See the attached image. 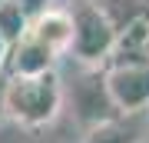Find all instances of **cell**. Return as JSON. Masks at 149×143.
Here are the masks:
<instances>
[{"instance_id": "5", "label": "cell", "mask_w": 149, "mask_h": 143, "mask_svg": "<svg viewBox=\"0 0 149 143\" xmlns=\"http://www.w3.org/2000/svg\"><path fill=\"white\" fill-rule=\"evenodd\" d=\"M56 53L47 50L43 43L27 33L17 47L10 50V60H7V67H10V77H37V73H50V70H56Z\"/></svg>"}, {"instance_id": "8", "label": "cell", "mask_w": 149, "mask_h": 143, "mask_svg": "<svg viewBox=\"0 0 149 143\" xmlns=\"http://www.w3.org/2000/svg\"><path fill=\"white\" fill-rule=\"evenodd\" d=\"M30 23H33V20H30V17L23 13L17 4H10V0H7V4L0 7V37L7 40V47H10V50L30 33Z\"/></svg>"}, {"instance_id": "6", "label": "cell", "mask_w": 149, "mask_h": 143, "mask_svg": "<svg viewBox=\"0 0 149 143\" xmlns=\"http://www.w3.org/2000/svg\"><path fill=\"white\" fill-rule=\"evenodd\" d=\"M30 33L47 50H53L56 57L70 53V47H73V20H70V10H60V7L47 10L43 17H37L30 23Z\"/></svg>"}, {"instance_id": "12", "label": "cell", "mask_w": 149, "mask_h": 143, "mask_svg": "<svg viewBox=\"0 0 149 143\" xmlns=\"http://www.w3.org/2000/svg\"><path fill=\"white\" fill-rule=\"evenodd\" d=\"M3 4H7V0H0V7H3Z\"/></svg>"}, {"instance_id": "10", "label": "cell", "mask_w": 149, "mask_h": 143, "mask_svg": "<svg viewBox=\"0 0 149 143\" xmlns=\"http://www.w3.org/2000/svg\"><path fill=\"white\" fill-rule=\"evenodd\" d=\"M7 60H10V47H7V40L0 37V70L7 67Z\"/></svg>"}, {"instance_id": "11", "label": "cell", "mask_w": 149, "mask_h": 143, "mask_svg": "<svg viewBox=\"0 0 149 143\" xmlns=\"http://www.w3.org/2000/svg\"><path fill=\"white\" fill-rule=\"evenodd\" d=\"M7 113H3V87H0V120H3Z\"/></svg>"}, {"instance_id": "3", "label": "cell", "mask_w": 149, "mask_h": 143, "mask_svg": "<svg viewBox=\"0 0 149 143\" xmlns=\"http://www.w3.org/2000/svg\"><path fill=\"white\" fill-rule=\"evenodd\" d=\"M106 70V90L123 117L149 110V57H116Z\"/></svg>"}, {"instance_id": "9", "label": "cell", "mask_w": 149, "mask_h": 143, "mask_svg": "<svg viewBox=\"0 0 149 143\" xmlns=\"http://www.w3.org/2000/svg\"><path fill=\"white\" fill-rule=\"evenodd\" d=\"M10 4H17V7H20L23 13L30 17V20H37V17H43L47 10H53V7H50L53 0H10Z\"/></svg>"}, {"instance_id": "7", "label": "cell", "mask_w": 149, "mask_h": 143, "mask_svg": "<svg viewBox=\"0 0 149 143\" xmlns=\"http://www.w3.org/2000/svg\"><path fill=\"white\" fill-rule=\"evenodd\" d=\"M83 143H143L139 117H113L100 127H90Z\"/></svg>"}, {"instance_id": "2", "label": "cell", "mask_w": 149, "mask_h": 143, "mask_svg": "<svg viewBox=\"0 0 149 143\" xmlns=\"http://www.w3.org/2000/svg\"><path fill=\"white\" fill-rule=\"evenodd\" d=\"M70 20H73V53L83 67H103L109 57H116L119 30L113 13L96 0H73L70 7Z\"/></svg>"}, {"instance_id": "4", "label": "cell", "mask_w": 149, "mask_h": 143, "mask_svg": "<svg viewBox=\"0 0 149 143\" xmlns=\"http://www.w3.org/2000/svg\"><path fill=\"white\" fill-rule=\"evenodd\" d=\"M73 110L86 127H100L123 113L113 106V97L106 90V70L103 67H83L80 80L73 83Z\"/></svg>"}, {"instance_id": "1", "label": "cell", "mask_w": 149, "mask_h": 143, "mask_svg": "<svg viewBox=\"0 0 149 143\" xmlns=\"http://www.w3.org/2000/svg\"><path fill=\"white\" fill-rule=\"evenodd\" d=\"M60 106H63V80L56 70L37 77H10L3 83V113L27 130L53 123Z\"/></svg>"}]
</instances>
